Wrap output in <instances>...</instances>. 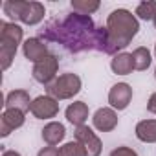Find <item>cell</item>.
Returning <instances> with one entry per match:
<instances>
[{
  "instance_id": "cell-19",
  "label": "cell",
  "mask_w": 156,
  "mask_h": 156,
  "mask_svg": "<svg viewBox=\"0 0 156 156\" xmlns=\"http://www.w3.org/2000/svg\"><path fill=\"white\" fill-rule=\"evenodd\" d=\"M99 2L98 0H72V9L75 13H79V15H87L90 17L92 13H96L99 9Z\"/></svg>"
},
{
  "instance_id": "cell-23",
  "label": "cell",
  "mask_w": 156,
  "mask_h": 156,
  "mask_svg": "<svg viewBox=\"0 0 156 156\" xmlns=\"http://www.w3.org/2000/svg\"><path fill=\"white\" fill-rule=\"evenodd\" d=\"M37 156H59V149L57 147H42Z\"/></svg>"
},
{
  "instance_id": "cell-6",
  "label": "cell",
  "mask_w": 156,
  "mask_h": 156,
  "mask_svg": "<svg viewBox=\"0 0 156 156\" xmlns=\"http://www.w3.org/2000/svg\"><path fill=\"white\" fill-rule=\"evenodd\" d=\"M57 70H59V59L50 53L46 59H42L41 62L33 64V70H31V75H33V79L41 85H50L57 79Z\"/></svg>"
},
{
  "instance_id": "cell-12",
  "label": "cell",
  "mask_w": 156,
  "mask_h": 156,
  "mask_svg": "<svg viewBox=\"0 0 156 156\" xmlns=\"http://www.w3.org/2000/svg\"><path fill=\"white\" fill-rule=\"evenodd\" d=\"M26 121V114L20 110H13V108H6L0 118V136L6 138L9 136L13 130L20 129Z\"/></svg>"
},
{
  "instance_id": "cell-11",
  "label": "cell",
  "mask_w": 156,
  "mask_h": 156,
  "mask_svg": "<svg viewBox=\"0 0 156 156\" xmlns=\"http://www.w3.org/2000/svg\"><path fill=\"white\" fill-rule=\"evenodd\" d=\"M132 101V87L127 83H116L108 92V103L114 110H125Z\"/></svg>"
},
{
  "instance_id": "cell-27",
  "label": "cell",
  "mask_w": 156,
  "mask_h": 156,
  "mask_svg": "<svg viewBox=\"0 0 156 156\" xmlns=\"http://www.w3.org/2000/svg\"><path fill=\"white\" fill-rule=\"evenodd\" d=\"M152 22H154V28H156V19H154V20H152Z\"/></svg>"
},
{
  "instance_id": "cell-18",
  "label": "cell",
  "mask_w": 156,
  "mask_h": 156,
  "mask_svg": "<svg viewBox=\"0 0 156 156\" xmlns=\"http://www.w3.org/2000/svg\"><path fill=\"white\" fill-rule=\"evenodd\" d=\"M132 61H134V70H147L152 62V57H151V51L145 48V46H140L132 51Z\"/></svg>"
},
{
  "instance_id": "cell-8",
  "label": "cell",
  "mask_w": 156,
  "mask_h": 156,
  "mask_svg": "<svg viewBox=\"0 0 156 156\" xmlns=\"http://www.w3.org/2000/svg\"><path fill=\"white\" fill-rule=\"evenodd\" d=\"M30 112L37 118V119H51L59 114V101L51 96H39L31 101V108Z\"/></svg>"
},
{
  "instance_id": "cell-24",
  "label": "cell",
  "mask_w": 156,
  "mask_h": 156,
  "mask_svg": "<svg viewBox=\"0 0 156 156\" xmlns=\"http://www.w3.org/2000/svg\"><path fill=\"white\" fill-rule=\"evenodd\" d=\"M147 110H149V112H152V114L156 116V92L149 98V101H147Z\"/></svg>"
},
{
  "instance_id": "cell-5",
  "label": "cell",
  "mask_w": 156,
  "mask_h": 156,
  "mask_svg": "<svg viewBox=\"0 0 156 156\" xmlns=\"http://www.w3.org/2000/svg\"><path fill=\"white\" fill-rule=\"evenodd\" d=\"M81 77L77 73H62L59 75L53 83H50L46 87L48 96L55 98L57 101L61 99H72L73 96H77L81 92Z\"/></svg>"
},
{
  "instance_id": "cell-15",
  "label": "cell",
  "mask_w": 156,
  "mask_h": 156,
  "mask_svg": "<svg viewBox=\"0 0 156 156\" xmlns=\"http://www.w3.org/2000/svg\"><path fill=\"white\" fill-rule=\"evenodd\" d=\"M41 132H42V140H44V143H46L48 147L59 145V143L64 140V136H66V129H64V125L59 123V121H50V123H46Z\"/></svg>"
},
{
  "instance_id": "cell-13",
  "label": "cell",
  "mask_w": 156,
  "mask_h": 156,
  "mask_svg": "<svg viewBox=\"0 0 156 156\" xmlns=\"http://www.w3.org/2000/svg\"><path fill=\"white\" fill-rule=\"evenodd\" d=\"M64 114H66L68 123H72L75 127H81V125L87 123L90 110H88V105L85 101H73V103L68 105V108H66Z\"/></svg>"
},
{
  "instance_id": "cell-2",
  "label": "cell",
  "mask_w": 156,
  "mask_h": 156,
  "mask_svg": "<svg viewBox=\"0 0 156 156\" xmlns=\"http://www.w3.org/2000/svg\"><path fill=\"white\" fill-rule=\"evenodd\" d=\"M140 30V22L136 15H132L129 9H114L107 17V33H108V46L107 55H118L121 50H125L132 39L136 37Z\"/></svg>"
},
{
  "instance_id": "cell-1",
  "label": "cell",
  "mask_w": 156,
  "mask_h": 156,
  "mask_svg": "<svg viewBox=\"0 0 156 156\" xmlns=\"http://www.w3.org/2000/svg\"><path fill=\"white\" fill-rule=\"evenodd\" d=\"M96 31L98 26L94 24L92 17L70 13L64 19H53L50 20L41 35L44 41L59 42L64 50L72 53H81L88 50H96Z\"/></svg>"
},
{
  "instance_id": "cell-9",
  "label": "cell",
  "mask_w": 156,
  "mask_h": 156,
  "mask_svg": "<svg viewBox=\"0 0 156 156\" xmlns=\"http://www.w3.org/2000/svg\"><path fill=\"white\" fill-rule=\"evenodd\" d=\"M92 123H94V129H98L99 132H110L118 127L119 118H118V112L112 107H101L94 112Z\"/></svg>"
},
{
  "instance_id": "cell-25",
  "label": "cell",
  "mask_w": 156,
  "mask_h": 156,
  "mask_svg": "<svg viewBox=\"0 0 156 156\" xmlns=\"http://www.w3.org/2000/svg\"><path fill=\"white\" fill-rule=\"evenodd\" d=\"M2 156H20V152L19 151H4Z\"/></svg>"
},
{
  "instance_id": "cell-28",
  "label": "cell",
  "mask_w": 156,
  "mask_h": 156,
  "mask_svg": "<svg viewBox=\"0 0 156 156\" xmlns=\"http://www.w3.org/2000/svg\"><path fill=\"white\" fill-rule=\"evenodd\" d=\"M154 53H156V44H154Z\"/></svg>"
},
{
  "instance_id": "cell-26",
  "label": "cell",
  "mask_w": 156,
  "mask_h": 156,
  "mask_svg": "<svg viewBox=\"0 0 156 156\" xmlns=\"http://www.w3.org/2000/svg\"><path fill=\"white\" fill-rule=\"evenodd\" d=\"M154 79H156V68H154Z\"/></svg>"
},
{
  "instance_id": "cell-7",
  "label": "cell",
  "mask_w": 156,
  "mask_h": 156,
  "mask_svg": "<svg viewBox=\"0 0 156 156\" xmlns=\"http://www.w3.org/2000/svg\"><path fill=\"white\" fill-rule=\"evenodd\" d=\"M75 141H79L87 152V156H99L103 151V143L99 140V136L88 127V125H81V127H75L73 132Z\"/></svg>"
},
{
  "instance_id": "cell-22",
  "label": "cell",
  "mask_w": 156,
  "mask_h": 156,
  "mask_svg": "<svg viewBox=\"0 0 156 156\" xmlns=\"http://www.w3.org/2000/svg\"><path fill=\"white\" fill-rule=\"evenodd\" d=\"M110 156H138V152L130 147H116L110 152Z\"/></svg>"
},
{
  "instance_id": "cell-10",
  "label": "cell",
  "mask_w": 156,
  "mask_h": 156,
  "mask_svg": "<svg viewBox=\"0 0 156 156\" xmlns=\"http://www.w3.org/2000/svg\"><path fill=\"white\" fill-rule=\"evenodd\" d=\"M22 53H24V57H26L30 62H33V64L41 62L42 59H46V57L50 55L48 44H46L42 39H39V37L26 39L24 44H22Z\"/></svg>"
},
{
  "instance_id": "cell-17",
  "label": "cell",
  "mask_w": 156,
  "mask_h": 156,
  "mask_svg": "<svg viewBox=\"0 0 156 156\" xmlns=\"http://www.w3.org/2000/svg\"><path fill=\"white\" fill-rule=\"evenodd\" d=\"M136 138L143 143H156V119H141L136 129Z\"/></svg>"
},
{
  "instance_id": "cell-20",
  "label": "cell",
  "mask_w": 156,
  "mask_h": 156,
  "mask_svg": "<svg viewBox=\"0 0 156 156\" xmlns=\"http://www.w3.org/2000/svg\"><path fill=\"white\" fill-rule=\"evenodd\" d=\"M136 19L141 20H154L156 19V2L154 0H145L136 6Z\"/></svg>"
},
{
  "instance_id": "cell-21",
  "label": "cell",
  "mask_w": 156,
  "mask_h": 156,
  "mask_svg": "<svg viewBox=\"0 0 156 156\" xmlns=\"http://www.w3.org/2000/svg\"><path fill=\"white\" fill-rule=\"evenodd\" d=\"M59 156H87V152L79 141L73 140V141H68L59 147Z\"/></svg>"
},
{
  "instance_id": "cell-4",
  "label": "cell",
  "mask_w": 156,
  "mask_h": 156,
  "mask_svg": "<svg viewBox=\"0 0 156 156\" xmlns=\"http://www.w3.org/2000/svg\"><path fill=\"white\" fill-rule=\"evenodd\" d=\"M4 15L13 20H20L26 26H37L46 15V8L41 2H26V0H6L2 4Z\"/></svg>"
},
{
  "instance_id": "cell-16",
  "label": "cell",
  "mask_w": 156,
  "mask_h": 156,
  "mask_svg": "<svg viewBox=\"0 0 156 156\" xmlns=\"http://www.w3.org/2000/svg\"><path fill=\"white\" fill-rule=\"evenodd\" d=\"M110 68H112V72L116 75H129V73H132V70H134L132 53L121 51V53L114 55L112 61H110Z\"/></svg>"
},
{
  "instance_id": "cell-14",
  "label": "cell",
  "mask_w": 156,
  "mask_h": 156,
  "mask_svg": "<svg viewBox=\"0 0 156 156\" xmlns=\"http://www.w3.org/2000/svg\"><path fill=\"white\" fill-rule=\"evenodd\" d=\"M31 98L26 90H11L6 96V108H13V110H20V112H30L31 108Z\"/></svg>"
},
{
  "instance_id": "cell-3",
  "label": "cell",
  "mask_w": 156,
  "mask_h": 156,
  "mask_svg": "<svg viewBox=\"0 0 156 156\" xmlns=\"http://www.w3.org/2000/svg\"><path fill=\"white\" fill-rule=\"evenodd\" d=\"M22 37H24V30L19 24L6 22V20L0 22V66L4 72L11 66L19 46L24 44Z\"/></svg>"
}]
</instances>
